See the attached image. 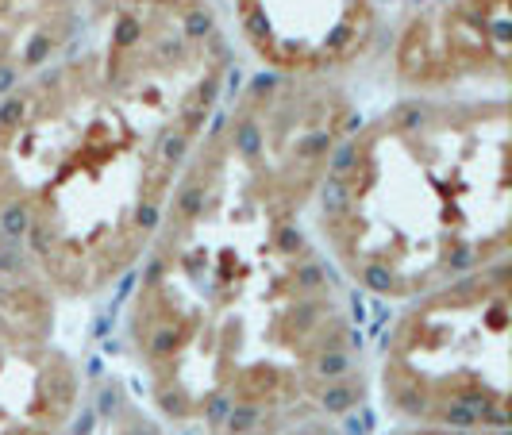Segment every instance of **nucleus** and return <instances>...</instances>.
<instances>
[{
	"mask_svg": "<svg viewBox=\"0 0 512 435\" xmlns=\"http://www.w3.org/2000/svg\"><path fill=\"white\" fill-rule=\"evenodd\" d=\"M359 104L343 81L258 74L228 93L128 274L124 347L181 435H282L370 397L351 285L308 224Z\"/></svg>",
	"mask_w": 512,
	"mask_h": 435,
	"instance_id": "1",
	"label": "nucleus"
},
{
	"mask_svg": "<svg viewBox=\"0 0 512 435\" xmlns=\"http://www.w3.org/2000/svg\"><path fill=\"white\" fill-rule=\"evenodd\" d=\"M216 0H81L0 93V224L62 301L128 282L231 93Z\"/></svg>",
	"mask_w": 512,
	"mask_h": 435,
	"instance_id": "2",
	"label": "nucleus"
},
{
	"mask_svg": "<svg viewBox=\"0 0 512 435\" xmlns=\"http://www.w3.org/2000/svg\"><path fill=\"white\" fill-rule=\"evenodd\" d=\"M505 93L397 97L328 158L308 224L351 293L401 305L509 258Z\"/></svg>",
	"mask_w": 512,
	"mask_h": 435,
	"instance_id": "3",
	"label": "nucleus"
},
{
	"mask_svg": "<svg viewBox=\"0 0 512 435\" xmlns=\"http://www.w3.org/2000/svg\"><path fill=\"white\" fill-rule=\"evenodd\" d=\"M509 285L505 258L397 305L370 351V389L397 424L509 432Z\"/></svg>",
	"mask_w": 512,
	"mask_h": 435,
	"instance_id": "4",
	"label": "nucleus"
},
{
	"mask_svg": "<svg viewBox=\"0 0 512 435\" xmlns=\"http://www.w3.org/2000/svg\"><path fill=\"white\" fill-rule=\"evenodd\" d=\"M62 305L0 224V435H62L85 405Z\"/></svg>",
	"mask_w": 512,
	"mask_h": 435,
	"instance_id": "5",
	"label": "nucleus"
},
{
	"mask_svg": "<svg viewBox=\"0 0 512 435\" xmlns=\"http://www.w3.org/2000/svg\"><path fill=\"white\" fill-rule=\"evenodd\" d=\"M382 54L401 97L509 93V0H416Z\"/></svg>",
	"mask_w": 512,
	"mask_h": 435,
	"instance_id": "6",
	"label": "nucleus"
},
{
	"mask_svg": "<svg viewBox=\"0 0 512 435\" xmlns=\"http://www.w3.org/2000/svg\"><path fill=\"white\" fill-rule=\"evenodd\" d=\"M239 47L266 77L343 81L382 51L378 0H228Z\"/></svg>",
	"mask_w": 512,
	"mask_h": 435,
	"instance_id": "7",
	"label": "nucleus"
},
{
	"mask_svg": "<svg viewBox=\"0 0 512 435\" xmlns=\"http://www.w3.org/2000/svg\"><path fill=\"white\" fill-rule=\"evenodd\" d=\"M77 4L81 0H0V93L70 39Z\"/></svg>",
	"mask_w": 512,
	"mask_h": 435,
	"instance_id": "8",
	"label": "nucleus"
},
{
	"mask_svg": "<svg viewBox=\"0 0 512 435\" xmlns=\"http://www.w3.org/2000/svg\"><path fill=\"white\" fill-rule=\"evenodd\" d=\"M62 435H147L143 432V412L131 401H101V405H85L74 416V424Z\"/></svg>",
	"mask_w": 512,
	"mask_h": 435,
	"instance_id": "9",
	"label": "nucleus"
},
{
	"mask_svg": "<svg viewBox=\"0 0 512 435\" xmlns=\"http://www.w3.org/2000/svg\"><path fill=\"white\" fill-rule=\"evenodd\" d=\"M282 435H355L347 428V420H305L297 428H289Z\"/></svg>",
	"mask_w": 512,
	"mask_h": 435,
	"instance_id": "10",
	"label": "nucleus"
},
{
	"mask_svg": "<svg viewBox=\"0 0 512 435\" xmlns=\"http://www.w3.org/2000/svg\"><path fill=\"white\" fill-rule=\"evenodd\" d=\"M393 435H509V432H462V428H416V424H401Z\"/></svg>",
	"mask_w": 512,
	"mask_h": 435,
	"instance_id": "11",
	"label": "nucleus"
}]
</instances>
